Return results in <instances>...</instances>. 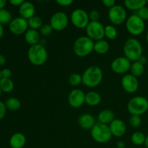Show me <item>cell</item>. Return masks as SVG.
I'll return each mask as SVG.
<instances>
[{"label":"cell","mask_w":148,"mask_h":148,"mask_svg":"<svg viewBox=\"0 0 148 148\" xmlns=\"http://www.w3.org/2000/svg\"><path fill=\"white\" fill-rule=\"evenodd\" d=\"M147 1V4H148V0H147V1Z\"/></svg>","instance_id":"816d5d0a"},{"label":"cell","mask_w":148,"mask_h":148,"mask_svg":"<svg viewBox=\"0 0 148 148\" xmlns=\"http://www.w3.org/2000/svg\"><path fill=\"white\" fill-rule=\"evenodd\" d=\"M102 3L105 5V7L109 9L116 5V1L114 0H103Z\"/></svg>","instance_id":"ab89813d"},{"label":"cell","mask_w":148,"mask_h":148,"mask_svg":"<svg viewBox=\"0 0 148 148\" xmlns=\"http://www.w3.org/2000/svg\"><path fill=\"white\" fill-rule=\"evenodd\" d=\"M78 124L83 130H91L96 123L93 116L90 114H83L78 119Z\"/></svg>","instance_id":"ac0fdd59"},{"label":"cell","mask_w":148,"mask_h":148,"mask_svg":"<svg viewBox=\"0 0 148 148\" xmlns=\"http://www.w3.org/2000/svg\"><path fill=\"white\" fill-rule=\"evenodd\" d=\"M95 42L88 36H81L75 41L73 45V51L79 57L88 56L94 51Z\"/></svg>","instance_id":"277c9868"},{"label":"cell","mask_w":148,"mask_h":148,"mask_svg":"<svg viewBox=\"0 0 148 148\" xmlns=\"http://www.w3.org/2000/svg\"><path fill=\"white\" fill-rule=\"evenodd\" d=\"M109 49V43L103 39L96 41L94 45V51L98 54H106V53H108Z\"/></svg>","instance_id":"cb8c5ba5"},{"label":"cell","mask_w":148,"mask_h":148,"mask_svg":"<svg viewBox=\"0 0 148 148\" xmlns=\"http://www.w3.org/2000/svg\"><path fill=\"white\" fill-rule=\"evenodd\" d=\"M1 69H0V79H1Z\"/></svg>","instance_id":"f907efd6"},{"label":"cell","mask_w":148,"mask_h":148,"mask_svg":"<svg viewBox=\"0 0 148 148\" xmlns=\"http://www.w3.org/2000/svg\"><path fill=\"white\" fill-rule=\"evenodd\" d=\"M124 56L130 62H137L143 56V46L137 39L131 38L126 40L124 48Z\"/></svg>","instance_id":"7a4b0ae2"},{"label":"cell","mask_w":148,"mask_h":148,"mask_svg":"<svg viewBox=\"0 0 148 148\" xmlns=\"http://www.w3.org/2000/svg\"><path fill=\"white\" fill-rule=\"evenodd\" d=\"M131 62L125 56H119L116 58L111 62V68L114 72L116 74H124L130 70Z\"/></svg>","instance_id":"4fadbf2b"},{"label":"cell","mask_w":148,"mask_h":148,"mask_svg":"<svg viewBox=\"0 0 148 148\" xmlns=\"http://www.w3.org/2000/svg\"><path fill=\"white\" fill-rule=\"evenodd\" d=\"M56 2L62 7H68L73 3L72 0H56Z\"/></svg>","instance_id":"74e56055"},{"label":"cell","mask_w":148,"mask_h":148,"mask_svg":"<svg viewBox=\"0 0 148 148\" xmlns=\"http://www.w3.org/2000/svg\"><path fill=\"white\" fill-rule=\"evenodd\" d=\"M12 20V17L9 10H5V9L0 10V24L2 25L8 24V23L10 24Z\"/></svg>","instance_id":"f546056e"},{"label":"cell","mask_w":148,"mask_h":148,"mask_svg":"<svg viewBox=\"0 0 148 148\" xmlns=\"http://www.w3.org/2000/svg\"><path fill=\"white\" fill-rule=\"evenodd\" d=\"M1 78H10V77L12 75L11 70L10 69H7V68L3 69L1 71Z\"/></svg>","instance_id":"f35d334b"},{"label":"cell","mask_w":148,"mask_h":148,"mask_svg":"<svg viewBox=\"0 0 148 148\" xmlns=\"http://www.w3.org/2000/svg\"><path fill=\"white\" fill-rule=\"evenodd\" d=\"M138 62H140V63H141L143 65H145L147 63V58H146V56H142L140 58V59H139V60H138Z\"/></svg>","instance_id":"b9f144b4"},{"label":"cell","mask_w":148,"mask_h":148,"mask_svg":"<svg viewBox=\"0 0 148 148\" xmlns=\"http://www.w3.org/2000/svg\"><path fill=\"white\" fill-rule=\"evenodd\" d=\"M146 136L145 135L144 133L142 132H135L134 134L132 135L131 140L133 144H134L135 145H143L145 144V142Z\"/></svg>","instance_id":"f1b7e54d"},{"label":"cell","mask_w":148,"mask_h":148,"mask_svg":"<svg viewBox=\"0 0 148 148\" xmlns=\"http://www.w3.org/2000/svg\"><path fill=\"white\" fill-rule=\"evenodd\" d=\"M39 30H40L39 33L42 36H49L53 30L50 24L43 25Z\"/></svg>","instance_id":"836d02e7"},{"label":"cell","mask_w":148,"mask_h":148,"mask_svg":"<svg viewBox=\"0 0 148 148\" xmlns=\"http://www.w3.org/2000/svg\"><path fill=\"white\" fill-rule=\"evenodd\" d=\"M115 119V115L114 113L111 110L105 109L101 111L98 116V122L101 124H111L114 120Z\"/></svg>","instance_id":"44dd1931"},{"label":"cell","mask_w":148,"mask_h":148,"mask_svg":"<svg viewBox=\"0 0 148 148\" xmlns=\"http://www.w3.org/2000/svg\"><path fill=\"white\" fill-rule=\"evenodd\" d=\"M126 27L130 34L133 36H140L144 32L145 28V24L144 20L136 14H132L127 18L126 21Z\"/></svg>","instance_id":"52a82bcc"},{"label":"cell","mask_w":148,"mask_h":148,"mask_svg":"<svg viewBox=\"0 0 148 148\" xmlns=\"http://www.w3.org/2000/svg\"><path fill=\"white\" fill-rule=\"evenodd\" d=\"M0 88L2 92H10L14 89V82L10 78H1L0 79Z\"/></svg>","instance_id":"4316f807"},{"label":"cell","mask_w":148,"mask_h":148,"mask_svg":"<svg viewBox=\"0 0 148 148\" xmlns=\"http://www.w3.org/2000/svg\"><path fill=\"white\" fill-rule=\"evenodd\" d=\"M130 71L132 72V75H134L136 77H139L144 74L145 66L142 64L141 63H140L138 61L134 62L132 64Z\"/></svg>","instance_id":"d4e9b609"},{"label":"cell","mask_w":148,"mask_h":148,"mask_svg":"<svg viewBox=\"0 0 148 148\" xmlns=\"http://www.w3.org/2000/svg\"><path fill=\"white\" fill-rule=\"evenodd\" d=\"M101 96L98 92L90 91L85 94V103L90 106H96L101 103Z\"/></svg>","instance_id":"7402d4cb"},{"label":"cell","mask_w":148,"mask_h":148,"mask_svg":"<svg viewBox=\"0 0 148 148\" xmlns=\"http://www.w3.org/2000/svg\"><path fill=\"white\" fill-rule=\"evenodd\" d=\"M68 82L72 86H77L82 82V75L77 73H72L68 78Z\"/></svg>","instance_id":"1f68e13d"},{"label":"cell","mask_w":148,"mask_h":148,"mask_svg":"<svg viewBox=\"0 0 148 148\" xmlns=\"http://www.w3.org/2000/svg\"><path fill=\"white\" fill-rule=\"evenodd\" d=\"M127 109L132 115L140 116L148 110V100L143 96H135L127 104Z\"/></svg>","instance_id":"8992f818"},{"label":"cell","mask_w":148,"mask_h":148,"mask_svg":"<svg viewBox=\"0 0 148 148\" xmlns=\"http://www.w3.org/2000/svg\"><path fill=\"white\" fill-rule=\"evenodd\" d=\"M117 148H125V143L123 141H119L116 144Z\"/></svg>","instance_id":"ee69618b"},{"label":"cell","mask_w":148,"mask_h":148,"mask_svg":"<svg viewBox=\"0 0 148 148\" xmlns=\"http://www.w3.org/2000/svg\"><path fill=\"white\" fill-rule=\"evenodd\" d=\"M90 135L98 143H107L112 137L109 126L99 122L96 123L90 130Z\"/></svg>","instance_id":"5b68a950"},{"label":"cell","mask_w":148,"mask_h":148,"mask_svg":"<svg viewBox=\"0 0 148 148\" xmlns=\"http://www.w3.org/2000/svg\"><path fill=\"white\" fill-rule=\"evenodd\" d=\"M69 18L66 14L63 12H57L51 16L50 19V25L53 30L62 31L68 25Z\"/></svg>","instance_id":"8fae6325"},{"label":"cell","mask_w":148,"mask_h":148,"mask_svg":"<svg viewBox=\"0 0 148 148\" xmlns=\"http://www.w3.org/2000/svg\"><path fill=\"white\" fill-rule=\"evenodd\" d=\"M25 143V136L21 132L14 133L10 139V145L12 148H23Z\"/></svg>","instance_id":"d6986e66"},{"label":"cell","mask_w":148,"mask_h":148,"mask_svg":"<svg viewBox=\"0 0 148 148\" xmlns=\"http://www.w3.org/2000/svg\"><path fill=\"white\" fill-rule=\"evenodd\" d=\"M3 35H4V27L1 24H0V39L2 38Z\"/></svg>","instance_id":"bcb514c9"},{"label":"cell","mask_w":148,"mask_h":148,"mask_svg":"<svg viewBox=\"0 0 148 148\" xmlns=\"http://www.w3.org/2000/svg\"><path fill=\"white\" fill-rule=\"evenodd\" d=\"M6 4H7V1L5 0H0V10L4 9V7H5Z\"/></svg>","instance_id":"f6af8a7d"},{"label":"cell","mask_w":148,"mask_h":148,"mask_svg":"<svg viewBox=\"0 0 148 148\" xmlns=\"http://www.w3.org/2000/svg\"><path fill=\"white\" fill-rule=\"evenodd\" d=\"M109 128L112 135L117 137H122L127 131L125 123L122 120L118 119H115L109 124Z\"/></svg>","instance_id":"2e32d148"},{"label":"cell","mask_w":148,"mask_h":148,"mask_svg":"<svg viewBox=\"0 0 148 148\" xmlns=\"http://www.w3.org/2000/svg\"><path fill=\"white\" fill-rule=\"evenodd\" d=\"M7 107H6L5 103L0 101V120L4 118L6 115V112H7Z\"/></svg>","instance_id":"8d00e7d4"},{"label":"cell","mask_w":148,"mask_h":148,"mask_svg":"<svg viewBox=\"0 0 148 148\" xmlns=\"http://www.w3.org/2000/svg\"><path fill=\"white\" fill-rule=\"evenodd\" d=\"M121 84L123 89L128 93H134L139 88V81L137 77L132 74L124 75L121 78Z\"/></svg>","instance_id":"9a60e30c"},{"label":"cell","mask_w":148,"mask_h":148,"mask_svg":"<svg viewBox=\"0 0 148 148\" xmlns=\"http://www.w3.org/2000/svg\"><path fill=\"white\" fill-rule=\"evenodd\" d=\"M27 23H28V27H30V29L37 30L43 25V20L40 17L35 15L27 20Z\"/></svg>","instance_id":"83f0119b"},{"label":"cell","mask_w":148,"mask_h":148,"mask_svg":"<svg viewBox=\"0 0 148 148\" xmlns=\"http://www.w3.org/2000/svg\"><path fill=\"white\" fill-rule=\"evenodd\" d=\"M142 124V119L140 116L132 115L130 119V124L132 127L137 128L140 127Z\"/></svg>","instance_id":"d6a6232c"},{"label":"cell","mask_w":148,"mask_h":148,"mask_svg":"<svg viewBox=\"0 0 148 148\" xmlns=\"http://www.w3.org/2000/svg\"><path fill=\"white\" fill-rule=\"evenodd\" d=\"M139 17L142 19L143 20H148V7H143L140 10H139L138 11L136 12L135 13Z\"/></svg>","instance_id":"e575fe53"},{"label":"cell","mask_w":148,"mask_h":148,"mask_svg":"<svg viewBox=\"0 0 148 148\" xmlns=\"http://www.w3.org/2000/svg\"><path fill=\"white\" fill-rule=\"evenodd\" d=\"M40 39V33L38 30L28 29L25 33V40L26 43L30 44V46L38 44Z\"/></svg>","instance_id":"ffe728a7"},{"label":"cell","mask_w":148,"mask_h":148,"mask_svg":"<svg viewBox=\"0 0 148 148\" xmlns=\"http://www.w3.org/2000/svg\"><path fill=\"white\" fill-rule=\"evenodd\" d=\"M105 36L110 40H114L117 37V30L113 25H106L105 27Z\"/></svg>","instance_id":"4dcf8cb0"},{"label":"cell","mask_w":148,"mask_h":148,"mask_svg":"<svg viewBox=\"0 0 148 148\" xmlns=\"http://www.w3.org/2000/svg\"><path fill=\"white\" fill-rule=\"evenodd\" d=\"M1 92H2V90H1V89L0 88V96H1Z\"/></svg>","instance_id":"681fc988"},{"label":"cell","mask_w":148,"mask_h":148,"mask_svg":"<svg viewBox=\"0 0 148 148\" xmlns=\"http://www.w3.org/2000/svg\"><path fill=\"white\" fill-rule=\"evenodd\" d=\"M68 103L72 108L81 107L85 103V92L80 89H73L68 95Z\"/></svg>","instance_id":"5bb4252c"},{"label":"cell","mask_w":148,"mask_h":148,"mask_svg":"<svg viewBox=\"0 0 148 148\" xmlns=\"http://www.w3.org/2000/svg\"><path fill=\"white\" fill-rule=\"evenodd\" d=\"M70 20L72 25L79 29L86 28L90 21L89 14L82 9H76L72 12Z\"/></svg>","instance_id":"9c48e42d"},{"label":"cell","mask_w":148,"mask_h":148,"mask_svg":"<svg viewBox=\"0 0 148 148\" xmlns=\"http://www.w3.org/2000/svg\"><path fill=\"white\" fill-rule=\"evenodd\" d=\"M90 20L92 22L98 21L100 18V13L97 10H92L89 13Z\"/></svg>","instance_id":"d590c367"},{"label":"cell","mask_w":148,"mask_h":148,"mask_svg":"<svg viewBox=\"0 0 148 148\" xmlns=\"http://www.w3.org/2000/svg\"><path fill=\"white\" fill-rule=\"evenodd\" d=\"M146 40H147V42L148 43V30H147V35H146Z\"/></svg>","instance_id":"c3c4849f"},{"label":"cell","mask_w":148,"mask_h":148,"mask_svg":"<svg viewBox=\"0 0 148 148\" xmlns=\"http://www.w3.org/2000/svg\"><path fill=\"white\" fill-rule=\"evenodd\" d=\"M108 19L115 25H119L127 21V12L126 10L120 5H115L108 10Z\"/></svg>","instance_id":"30bf717a"},{"label":"cell","mask_w":148,"mask_h":148,"mask_svg":"<svg viewBox=\"0 0 148 148\" xmlns=\"http://www.w3.org/2000/svg\"><path fill=\"white\" fill-rule=\"evenodd\" d=\"M145 147L148 148V135L146 136V139H145Z\"/></svg>","instance_id":"7dc6e473"},{"label":"cell","mask_w":148,"mask_h":148,"mask_svg":"<svg viewBox=\"0 0 148 148\" xmlns=\"http://www.w3.org/2000/svg\"><path fill=\"white\" fill-rule=\"evenodd\" d=\"M5 106L7 109L10 111H16L20 109L21 107V103H20V100L17 99V98L11 97L6 101Z\"/></svg>","instance_id":"484cf974"},{"label":"cell","mask_w":148,"mask_h":148,"mask_svg":"<svg viewBox=\"0 0 148 148\" xmlns=\"http://www.w3.org/2000/svg\"><path fill=\"white\" fill-rule=\"evenodd\" d=\"M124 4L128 10L137 12L143 7H145L147 1L145 0H125Z\"/></svg>","instance_id":"603a6c76"},{"label":"cell","mask_w":148,"mask_h":148,"mask_svg":"<svg viewBox=\"0 0 148 148\" xmlns=\"http://www.w3.org/2000/svg\"><path fill=\"white\" fill-rule=\"evenodd\" d=\"M9 27L11 33L16 36L25 34L28 30L27 20L21 17H15L10 22L9 24Z\"/></svg>","instance_id":"7c38bea8"},{"label":"cell","mask_w":148,"mask_h":148,"mask_svg":"<svg viewBox=\"0 0 148 148\" xmlns=\"http://www.w3.org/2000/svg\"><path fill=\"white\" fill-rule=\"evenodd\" d=\"M27 58L32 64L42 66L48 59L47 50L40 43L31 46L27 51Z\"/></svg>","instance_id":"3957f363"},{"label":"cell","mask_w":148,"mask_h":148,"mask_svg":"<svg viewBox=\"0 0 148 148\" xmlns=\"http://www.w3.org/2000/svg\"><path fill=\"white\" fill-rule=\"evenodd\" d=\"M103 76V72L99 66H90L82 74V83L88 88H95L102 82Z\"/></svg>","instance_id":"6da1fadb"},{"label":"cell","mask_w":148,"mask_h":148,"mask_svg":"<svg viewBox=\"0 0 148 148\" xmlns=\"http://www.w3.org/2000/svg\"><path fill=\"white\" fill-rule=\"evenodd\" d=\"M19 13L20 17L28 20L32 17L35 16L36 7L33 3L30 1H24L19 7Z\"/></svg>","instance_id":"e0dca14e"},{"label":"cell","mask_w":148,"mask_h":148,"mask_svg":"<svg viewBox=\"0 0 148 148\" xmlns=\"http://www.w3.org/2000/svg\"><path fill=\"white\" fill-rule=\"evenodd\" d=\"M87 36L92 40H101L105 37V27L99 21H90L86 27Z\"/></svg>","instance_id":"ba28073f"},{"label":"cell","mask_w":148,"mask_h":148,"mask_svg":"<svg viewBox=\"0 0 148 148\" xmlns=\"http://www.w3.org/2000/svg\"><path fill=\"white\" fill-rule=\"evenodd\" d=\"M24 1V0H10V3L12 4L13 6H16V7L18 6V7H20Z\"/></svg>","instance_id":"60d3db41"},{"label":"cell","mask_w":148,"mask_h":148,"mask_svg":"<svg viewBox=\"0 0 148 148\" xmlns=\"http://www.w3.org/2000/svg\"><path fill=\"white\" fill-rule=\"evenodd\" d=\"M6 63V58L4 55L0 54V66H3Z\"/></svg>","instance_id":"7bdbcfd3"}]
</instances>
